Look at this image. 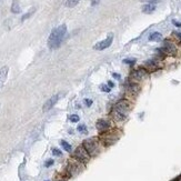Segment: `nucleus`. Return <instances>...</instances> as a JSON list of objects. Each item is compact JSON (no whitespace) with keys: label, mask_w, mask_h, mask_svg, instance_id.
<instances>
[{"label":"nucleus","mask_w":181,"mask_h":181,"mask_svg":"<svg viewBox=\"0 0 181 181\" xmlns=\"http://www.w3.org/2000/svg\"><path fill=\"white\" fill-rule=\"evenodd\" d=\"M145 67H146V69L149 70V71H155V70L158 69V65H157L153 60H149V61H147V62L145 63Z\"/></svg>","instance_id":"4468645a"},{"label":"nucleus","mask_w":181,"mask_h":181,"mask_svg":"<svg viewBox=\"0 0 181 181\" xmlns=\"http://www.w3.org/2000/svg\"><path fill=\"white\" fill-rule=\"evenodd\" d=\"M112 76L115 77V79H120V76H119V74H112Z\"/></svg>","instance_id":"2f4dec72"},{"label":"nucleus","mask_w":181,"mask_h":181,"mask_svg":"<svg viewBox=\"0 0 181 181\" xmlns=\"http://www.w3.org/2000/svg\"><path fill=\"white\" fill-rule=\"evenodd\" d=\"M155 10H156V5H152V3H147L142 7V11L145 14H152Z\"/></svg>","instance_id":"2eb2a0df"},{"label":"nucleus","mask_w":181,"mask_h":181,"mask_svg":"<svg viewBox=\"0 0 181 181\" xmlns=\"http://www.w3.org/2000/svg\"><path fill=\"white\" fill-rule=\"evenodd\" d=\"M68 171L71 176H74V174H78V173L81 171V167L78 162H70L69 165H68Z\"/></svg>","instance_id":"9b49d317"},{"label":"nucleus","mask_w":181,"mask_h":181,"mask_svg":"<svg viewBox=\"0 0 181 181\" xmlns=\"http://www.w3.org/2000/svg\"><path fill=\"white\" fill-rule=\"evenodd\" d=\"M141 1H142V2H146V3H152V5H155L159 0H141Z\"/></svg>","instance_id":"a878e982"},{"label":"nucleus","mask_w":181,"mask_h":181,"mask_svg":"<svg viewBox=\"0 0 181 181\" xmlns=\"http://www.w3.org/2000/svg\"><path fill=\"white\" fill-rule=\"evenodd\" d=\"M58 100H59V95H53L52 97H50L46 102H45V105H43V108H42V111L43 112H47V111H49L51 108H53V106L56 105L58 102Z\"/></svg>","instance_id":"6e6552de"},{"label":"nucleus","mask_w":181,"mask_h":181,"mask_svg":"<svg viewBox=\"0 0 181 181\" xmlns=\"http://www.w3.org/2000/svg\"><path fill=\"white\" fill-rule=\"evenodd\" d=\"M8 71H9V68L7 66H3L0 69V89L2 88L3 83L6 82V80H7Z\"/></svg>","instance_id":"f8f14e48"},{"label":"nucleus","mask_w":181,"mask_h":181,"mask_svg":"<svg viewBox=\"0 0 181 181\" xmlns=\"http://www.w3.org/2000/svg\"><path fill=\"white\" fill-rule=\"evenodd\" d=\"M78 131L81 132V133H86V132H87V127H86L84 124H80V126L78 127Z\"/></svg>","instance_id":"412c9836"},{"label":"nucleus","mask_w":181,"mask_h":181,"mask_svg":"<svg viewBox=\"0 0 181 181\" xmlns=\"http://www.w3.org/2000/svg\"><path fill=\"white\" fill-rule=\"evenodd\" d=\"M67 33V26L60 25L59 27L55 28L51 33H50L49 38H48V47L50 49H57L60 47L61 42L63 41V38Z\"/></svg>","instance_id":"f257e3e1"},{"label":"nucleus","mask_w":181,"mask_h":181,"mask_svg":"<svg viewBox=\"0 0 181 181\" xmlns=\"http://www.w3.org/2000/svg\"><path fill=\"white\" fill-rule=\"evenodd\" d=\"M161 39H162V36L160 32H152L149 37L150 41H160Z\"/></svg>","instance_id":"dca6fc26"},{"label":"nucleus","mask_w":181,"mask_h":181,"mask_svg":"<svg viewBox=\"0 0 181 181\" xmlns=\"http://www.w3.org/2000/svg\"><path fill=\"white\" fill-rule=\"evenodd\" d=\"M173 25L177 26V27H181V24H180V22H177L176 20H173Z\"/></svg>","instance_id":"7c9ffc66"},{"label":"nucleus","mask_w":181,"mask_h":181,"mask_svg":"<svg viewBox=\"0 0 181 181\" xmlns=\"http://www.w3.org/2000/svg\"><path fill=\"white\" fill-rule=\"evenodd\" d=\"M96 127H97V129H98L99 131L106 132L111 128V124H110L109 121H107V120H102V119H100V120H98V122H97V124H96Z\"/></svg>","instance_id":"1a4fd4ad"},{"label":"nucleus","mask_w":181,"mask_h":181,"mask_svg":"<svg viewBox=\"0 0 181 181\" xmlns=\"http://www.w3.org/2000/svg\"><path fill=\"white\" fill-rule=\"evenodd\" d=\"M127 93L128 95H132V96H136L138 92L140 91V86L136 82H130L127 86Z\"/></svg>","instance_id":"9d476101"},{"label":"nucleus","mask_w":181,"mask_h":181,"mask_svg":"<svg viewBox=\"0 0 181 181\" xmlns=\"http://www.w3.org/2000/svg\"><path fill=\"white\" fill-rule=\"evenodd\" d=\"M100 89H101V91H103V92H109V91H110V87H109V86H106V84H101V86H100Z\"/></svg>","instance_id":"5701e85b"},{"label":"nucleus","mask_w":181,"mask_h":181,"mask_svg":"<svg viewBox=\"0 0 181 181\" xmlns=\"http://www.w3.org/2000/svg\"><path fill=\"white\" fill-rule=\"evenodd\" d=\"M84 103H86L87 107H90L91 105H92V100L91 99H84Z\"/></svg>","instance_id":"bb28decb"},{"label":"nucleus","mask_w":181,"mask_h":181,"mask_svg":"<svg viewBox=\"0 0 181 181\" xmlns=\"http://www.w3.org/2000/svg\"><path fill=\"white\" fill-rule=\"evenodd\" d=\"M130 110V102L126 99L118 101L112 109V118L115 121H124Z\"/></svg>","instance_id":"f03ea898"},{"label":"nucleus","mask_w":181,"mask_h":181,"mask_svg":"<svg viewBox=\"0 0 181 181\" xmlns=\"http://www.w3.org/2000/svg\"><path fill=\"white\" fill-rule=\"evenodd\" d=\"M118 140V136H115V133H107L102 137V141L106 145H112Z\"/></svg>","instance_id":"ddd939ff"},{"label":"nucleus","mask_w":181,"mask_h":181,"mask_svg":"<svg viewBox=\"0 0 181 181\" xmlns=\"http://www.w3.org/2000/svg\"><path fill=\"white\" fill-rule=\"evenodd\" d=\"M74 157L78 161H80L82 163H87L89 161V159H90V155L88 153V151L84 149L83 146H80V147H78L74 150Z\"/></svg>","instance_id":"20e7f679"},{"label":"nucleus","mask_w":181,"mask_h":181,"mask_svg":"<svg viewBox=\"0 0 181 181\" xmlns=\"http://www.w3.org/2000/svg\"><path fill=\"white\" fill-rule=\"evenodd\" d=\"M79 115H69V120L71 121V122H78L79 121Z\"/></svg>","instance_id":"aec40b11"},{"label":"nucleus","mask_w":181,"mask_h":181,"mask_svg":"<svg viewBox=\"0 0 181 181\" xmlns=\"http://www.w3.org/2000/svg\"><path fill=\"white\" fill-rule=\"evenodd\" d=\"M11 11H12L14 14H19V12H20V8H19V6H18V3H17L16 0H15V1H14V3H12Z\"/></svg>","instance_id":"a211bd4d"},{"label":"nucleus","mask_w":181,"mask_h":181,"mask_svg":"<svg viewBox=\"0 0 181 181\" xmlns=\"http://www.w3.org/2000/svg\"><path fill=\"white\" fill-rule=\"evenodd\" d=\"M108 84H109L110 88H113V87H115V83L112 82V81H108Z\"/></svg>","instance_id":"c756f323"},{"label":"nucleus","mask_w":181,"mask_h":181,"mask_svg":"<svg viewBox=\"0 0 181 181\" xmlns=\"http://www.w3.org/2000/svg\"><path fill=\"white\" fill-rule=\"evenodd\" d=\"M53 165V160H52V159H49V160L46 161V163H45L46 167H50V165Z\"/></svg>","instance_id":"cd10ccee"},{"label":"nucleus","mask_w":181,"mask_h":181,"mask_svg":"<svg viewBox=\"0 0 181 181\" xmlns=\"http://www.w3.org/2000/svg\"><path fill=\"white\" fill-rule=\"evenodd\" d=\"M112 40H113V34H109L106 39H103L102 41H99L98 43H96L95 47H93V49L99 50V51L107 49V48H109V47L111 46Z\"/></svg>","instance_id":"423d86ee"},{"label":"nucleus","mask_w":181,"mask_h":181,"mask_svg":"<svg viewBox=\"0 0 181 181\" xmlns=\"http://www.w3.org/2000/svg\"><path fill=\"white\" fill-rule=\"evenodd\" d=\"M177 37H178V38H180V40H181V32L177 33Z\"/></svg>","instance_id":"473e14b6"},{"label":"nucleus","mask_w":181,"mask_h":181,"mask_svg":"<svg viewBox=\"0 0 181 181\" xmlns=\"http://www.w3.org/2000/svg\"><path fill=\"white\" fill-rule=\"evenodd\" d=\"M158 51L162 55V56H174L177 53V49L176 46L171 43L170 41H165L162 48L158 49Z\"/></svg>","instance_id":"39448f33"},{"label":"nucleus","mask_w":181,"mask_h":181,"mask_svg":"<svg viewBox=\"0 0 181 181\" xmlns=\"http://www.w3.org/2000/svg\"><path fill=\"white\" fill-rule=\"evenodd\" d=\"M57 181H65V180H57Z\"/></svg>","instance_id":"72a5a7b5"},{"label":"nucleus","mask_w":181,"mask_h":181,"mask_svg":"<svg viewBox=\"0 0 181 181\" xmlns=\"http://www.w3.org/2000/svg\"><path fill=\"white\" fill-rule=\"evenodd\" d=\"M100 0H91V6H97Z\"/></svg>","instance_id":"c85d7f7f"},{"label":"nucleus","mask_w":181,"mask_h":181,"mask_svg":"<svg viewBox=\"0 0 181 181\" xmlns=\"http://www.w3.org/2000/svg\"><path fill=\"white\" fill-rule=\"evenodd\" d=\"M124 63H128V65H133L136 62V60L134 59H124Z\"/></svg>","instance_id":"393cba45"},{"label":"nucleus","mask_w":181,"mask_h":181,"mask_svg":"<svg viewBox=\"0 0 181 181\" xmlns=\"http://www.w3.org/2000/svg\"><path fill=\"white\" fill-rule=\"evenodd\" d=\"M82 146L90 156H97L99 152V140L97 138H89L83 141Z\"/></svg>","instance_id":"7ed1b4c3"},{"label":"nucleus","mask_w":181,"mask_h":181,"mask_svg":"<svg viewBox=\"0 0 181 181\" xmlns=\"http://www.w3.org/2000/svg\"><path fill=\"white\" fill-rule=\"evenodd\" d=\"M81 0H67L66 1V6L69 8H74V6H77Z\"/></svg>","instance_id":"f3484780"},{"label":"nucleus","mask_w":181,"mask_h":181,"mask_svg":"<svg viewBox=\"0 0 181 181\" xmlns=\"http://www.w3.org/2000/svg\"><path fill=\"white\" fill-rule=\"evenodd\" d=\"M148 74V71L145 69V68H139L137 70H133L131 74V80L133 81H140L142 80L143 78H146Z\"/></svg>","instance_id":"0eeeda50"},{"label":"nucleus","mask_w":181,"mask_h":181,"mask_svg":"<svg viewBox=\"0 0 181 181\" xmlns=\"http://www.w3.org/2000/svg\"><path fill=\"white\" fill-rule=\"evenodd\" d=\"M60 143H61L62 148L65 149L66 151H68V152H70V151H71V146H70V145H69V143H68L67 141H65V140H62V141H61Z\"/></svg>","instance_id":"6ab92c4d"},{"label":"nucleus","mask_w":181,"mask_h":181,"mask_svg":"<svg viewBox=\"0 0 181 181\" xmlns=\"http://www.w3.org/2000/svg\"><path fill=\"white\" fill-rule=\"evenodd\" d=\"M52 155H53V156H58V157H60L61 156V155H62V152H61V151H60V150H59V149H52Z\"/></svg>","instance_id":"b1692460"},{"label":"nucleus","mask_w":181,"mask_h":181,"mask_svg":"<svg viewBox=\"0 0 181 181\" xmlns=\"http://www.w3.org/2000/svg\"><path fill=\"white\" fill-rule=\"evenodd\" d=\"M34 10H36V9L33 8L32 10H30V11H29V12H27V14H26L25 16L22 17V18H21V20H22V21H24V20H26V19H27V18H29V17L31 16V15H32L33 12H34Z\"/></svg>","instance_id":"4be33fe9"}]
</instances>
